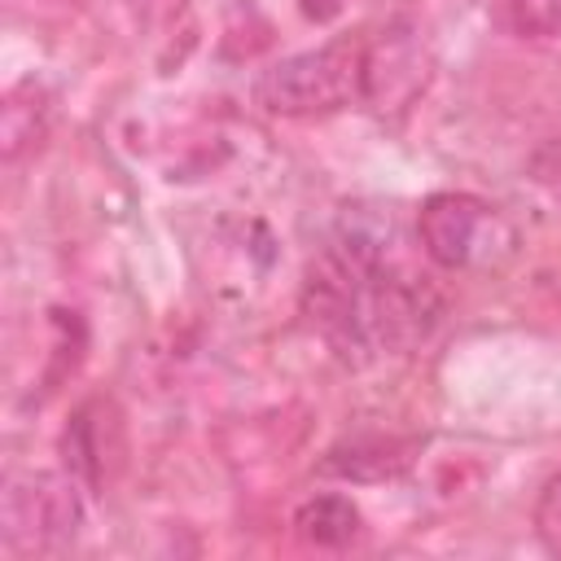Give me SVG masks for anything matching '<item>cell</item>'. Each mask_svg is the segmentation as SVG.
<instances>
[{"instance_id": "obj_1", "label": "cell", "mask_w": 561, "mask_h": 561, "mask_svg": "<svg viewBox=\"0 0 561 561\" xmlns=\"http://www.w3.org/2000/svg\"><path fill=\"white\" fill-rule=\"evenodd\" d=\"M302 311L342 359H373L425 342L443 316V294L399 254L390 215L355 206L311 259Z\"/></svg>"}, {"instance_id": "obj_2", "label": "cell", "mask_w": 561, "mask_h": 561, "mask_svg": "<svg viewBox=\"0 0 561 561\" xmlns=\"http://www.w3.org/2000/svg\"><path fill=\"white\" fill-rule=\"evenodd\" d=\"M368 88V44L359 39H329L320 48H302L294 57L272 61L254 96L272 114L307 118V114H333L351 101H364Z\"/></svg>"}, {"instance_id": "obj_3", "label": "cell", "mask_w": 561, "mask_h": 561, "mask_svg": "<svg viewBox=\"0 0 561 561\" xmlns=\"http://www.w3.org/2000/svg\"><path fill=\"white\" fill-rule=\"evenodd\" d=\"M416 241L430 263L447 272H469L508 259L517 232L491 202L473 193H434L416 210Z\"/></svg>"}, {"instance_id": "obj_4", "label": "cell", "mask_w": 561, "mask_h": 561, "mask_svg": "<svg viewBox=\"0 0 561 561\" xmlns=\"http://www.w3.org/2000/svg\"><path fill=\"white\" fill-rule=\"evenodd\" d=\"M0 530L13 552H61L83 530V495L75 473H13L0 500Z\"/></svg>"}, {"instance_id": "obj_5", "label": "cell", "mask_w": 561, "mask_h": 561, "mask_svg": "<svg viewBox=\"0 0 561 561\" xmlns=\"http://www.w3.org/2000/svg\"><path fill=\"white\" fill-rule=\"evenodd\" d=\"M364 517L355 508L351 495H337V491H324V495H311L294 508V530L298 539L316 543V548H346L355 535H359Z\"/></svg>"}, {"instance_id": "obj_6", "label": "cell", "mask_w": 561, "mask_h": 561, "mask_svg": "<svg viewBox=\"0 0 561 561\" xmlns=\"http://www.w3.org/2000/svg\"><path fill=\"white\" fill-rule=\"evenodd\" d=\"M408 443H394V438H355V443H342L329 451V460L320 465L324 473H337V478H351V482H377V478H390L399 473L412 456Z\"/></svg>"}, {"instance_id": "obj_7", "label": "cell", "mask_w": 561, "mask_h": 561, "mask_svg": "<svg viewBox=\"0 0 561 561\" xmlns=\"http://www.w3.org/2000/svg\"><path fill=\"white\" fill-rule=\"evenodd\" d=\"M535 530L552 557H561V473H552L535 504Z\"/></svg>"}]
</instances>
